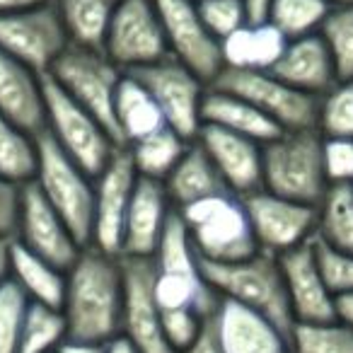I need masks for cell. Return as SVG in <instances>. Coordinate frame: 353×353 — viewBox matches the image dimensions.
<instances>
[{
    "mask_svg": "<svg viewBox=\"0 0 353 353\" xmlns=\"http://www.w3.org/2000/svg\"><path fill=\"white\" fill-rule=\"evenodd\" d=\"M61 312L68 339L109 341L121 334L123 322V266L121 256L97 247H83L65 271V295Z\"/></svg>",
    "mask_w": 353,
    "mask_h": 353,
    "instance_id": "6da1fadb",
    "label": "cell"
},
{
    "mask_svg": "<svg viewBox=\"0 0 353 353\" xmlns=\"http://www.w3.org/2000/svg\"><path fill=\"white\" fill-rule=\"evenodd\" d=\"M261 189L300 203L319 206L329 189L317 128L281 131L261 143Z\"/></svg>",
    "mask_w": 353,
    "mask_h": 353,
    "instance_id": "7a4b0ae2",
    "label": "cell"
},
{
    "mask_svg": "<svg viewBox=\"0 0 353 353\" xmlns=\"http://www.w3.org/2000/svg\"><path fill=\"white\" fill-rule=\"evenodd\" d=\"M199 266L218 298H230L256 310L279 324L290 339L293 312H290L279 256L264 250L240 261H208L199 256Z\"/></svg>",
    "mask_w": 353,
    "mask_h": 353,
    "instance_id": "3957f363",
    "label": "cell"
},
{
    "mask_svg": "<svg viewBox=\"0 0 353 353\" xmlns=\"http://www.w3.org/2000/svg\"><path fill=\"white\" fill-rule=\"evenodd\" d=\"M37 152H39V165H37L34 184L46 196V201L59 211L78 245L90 247L94 216V176H90L78 162L70 160L46 128L37 133Z\"/></svg>",
    "mask_w": 353,
    "mask_h": 353,
    "instance_id": "277c9868",
    "label": "cell"
},
{
    "mask_svg": "<svg viewBox=\"0 0 353 353\" xmlns=\"http://www.w3.org/2000/svg\"><path fill=\"white\" fill-rule=\"evenodd\" d=\"M176 213L182 216L194 250L201 259L240 261L259 252L242 199L235 194H216L189 203Z\"/></svg>",
    "mask_w": 353,
    "mask_h": 353,
    "instance_id": "5b68a950",
    "label": "cell"
},
{
    "mask_svg": "<svg viewBox=\"0 0 353 353\" xmlns=\"http://www.w3.org/2000/svg\"><path fill=\"white\" fill-rule=\"evenodd\" d=\"M41 90H44L46 131H49V136L90 176H97L107 167V162L112 160L117 148L121 145L49 73L41 75Z\"/></svg>",
    "mask_w": 353,
    "mask_h": 353,
    "instance_id": "8992f818",
    "label": "cell"
},
{
    "mask_svg": "<svg viewBox=\"0 0 353 353\" xmlns=\"http://www.w3.org/2000/svg\"><path fill=\"white\" fill-rule=\"evenodd\" d=\"M49 75L80 104L85 107L123 148L114 119V97L123 70L104 51L88 46L68 44L63 54L54 61Z\"/></svg>",
    "mask_w": 353,
    "mask_h": 353,
    "instance_id": "52a82bcc",
    "label": "cell"
},
{
    "mask_svg": "<svg viewBox=\"0 0 353 353\" xmlns=\"http://www.w3.org/2000/svg\"><path fill=\"white\" fill-rule=\"evenodd\" d=\"M211 88L228 90V92L245 97L256 109H261L271 121L279 123L283 131L317 128L319 97L300 92L293 85L276 78L271 70L223 68L213 78Z\"/></svg>",
    "mask_w": 353,
    "mask_h": 353,
    "instance_id": "ba28073f",
    "label": "cell"
},
{
    "mask_svg": "<svg viewBox=\"0 0 353 353\" xmlns=\"http://www.w3.org/2000/svg\"><path fill=\"white\" fill-rule=\"evenodd\" d=\"M126 73H131L152 94L167 126L189 141L196 138L201 128V102L208 90L206 80L199 78L174 56H165L155 63L141 65Z\"/></svg>",
    "mask_w": 353,
    "mask_h": 353,
    "instance_id": "9c48e42d",
    "label": "cell"
},
{
    "mask_svg": "<svg viewBox=\"0 0 353 353\" xmlns=\"http://www.w3.org/2000/svg\"><path fill=\"white\" fill-rule=\"evenodd\" d=\"M70 44L56 3L30 10L0 12V51L44 75Z\"/></svg>",
    "mask_w": 353,
    "mask_h": 353,
    "instance_id": "30bf717a",
    "label": "cell"
},
{
    "mask_svg": "<svg viewBox=\"0 0 353 353\" xmlns=\"http://www.w3.org/2000/svg\"><path fill=\"white\" fill-rule=\"evenodd\" d=\"M240 199L256 245L269 254L279 256L293 247L305 245L317 232V206L279 196L266 189H256Z\"/></svg>",
    "mask_w": 353,
    "mask_h": 353,
    "instance_id": "8fae6325",
    "label": "cell"
},
{
    "mask_svg": "<svg viewBox=\"0 0 353 353\" xmlns=\"http://www.w3.org/2000/svg\"><path fill=\"white\" fill-rule=\"evenodd\" d=\"M102 51L126 73L170 56L155 0H121Z\"/></svg>",
    "mask_w": 353,
    "mask_h": 353,
    "instance_id": "7c38bea8",
    "label": "cell"
},
{
    "mask_svg": "<svg viewBox=\"0 0 353 353\" xmlns=\"http://www.w3.org/2000/svg\"><path fill=\"white\" fill-rule=\"evenodd\" d=\"M170 56L182 61L208 85L223 70L221 41L206 30L194 0H155Z\"/></svg>",
    "mask_w": 353,
    "mask_h": 353,
    "instance_id": "4fadbf2b",
    "label": "cell"
},
{
    "mask_svg": "<svg viewBox=\"0 0 353 353\" xmlns=\"http://www.w3.org/2000/svg\"><path fill=\"white\" fill-rule=\"evenodd\" d=\"M123 266V322L126 334L141 353H174L162 332V310L155 300L152 256H121Z\"/></svg>",
    "mask_w": 353,
    "mask_h": 353,
    "instance_id": "5bb4252c",
    "label": "cell"
},
{
    "mask_svg": "<svg viewBox=\"0 0 353 353\" xmlns=\"http://www.w3.org/2000/svg\"><path fill=\"white\" fill-rule=\"evenodd\" d=\"M136 176L138 172L126 145L117 148L107 167L94 176V216L90 245L107 254H121L123 221H126Z\"/></svg>",
    "mask_w": 353,
    "mask_h": 353,
    "instance_id": "9a60e30c",
    "label": "cell"
},
{
    "mask_svg": "<svg viewBox=\"0 0 353 353\" xmlns=\"http://www.w3.org/2000/svg\"><path fill=\"white\" fill-rule=\"evenodd\" d=\"M15 240L63 271L73 266V261L83 250L73 232L68 230L65 221L59 216V211L46 201V196L34 182L22 184L20 221H17Z\"/></svg>",
    "mask_w": 353,
    "mask_h": 353,
    "instance_id": "2e32d148",
    "label": "cell"
},
{
    "mask_svg": "<svg viewBox=\"0 0 353 353\" xmlns=\"http://www.w3.org/2000/svg\"><path fill=\"white\" fill-rule=\"evenodd\" d=\"M211 327L223 353H290V339L279 324L230 298L218 300Z\"/></svg>",
    "mask_w": 353,
    "mask_h": 353,
    "instance_id": "e0dca14e",
    "label": "cell"
},
{
    "mask_svg": "<svg viewBox=\"0 0 353 353\" xmlns=\"http://www.w3.org/2000/svg\"><path fill=\"white\" fill-rule=\"evenodd\" d=\"M194 141L206 150L225 187L235 196L261 189V143L216 123H201Z\"/></svg>",
    "mask_w": 353,
    "mask_h": 353,
    "instance_id": "ac0fdd59",
    "label": "cell"
},
{
    "mask_svg": "<svg viewBox=\"0 0 353 353\" xmlns=\"http://www.w3.org/2000/svg\"><path fill=\"white\" fill-rule=\"evenodd\" d=\"M312 240L279 254L283 285L288 293L290 312H293V324L334 319V295L327 288L322 271L317 266Z\"/></svg>",
    "mask_w": 353,
    "mask_h": 353,
    "instance_id": "d6986e66",
    "label": "cell"
},
{
    "mask_svg": "<svg viewBox=\"0 0 353 353\" xmlns=\"http://www.w3.org/2000/svg\"><path fill=\"white\" fill-rule=\"evenodd\" d=\"M174 213L165 184L150 176H136L126 221H123L121 254L119 256H152L162 240L167 221Z\"/></svg>",
    "mask_w": 353,
    "mask_h": 353,
    "instance_id": "ffe728a7",
    "label": "cell"
},
{
    "mask_svg": "<svg viewBox=\"0 0 353 353\" xmlns=\"http://www.w3.org/2000/svg\"><path fill=\"white\" fill-rule=\"evenodd\" d=\"M0 117L32 136L46 128L41 75L6 51H0Z\"/></svg>",
    "mask_w": 353,
    "mask_h": 353,
    "instance_id": "44dd1931",
    "label": "cell"
},
{
    "mask_svg": "<svg viewBox=\"0 0 353 353\" xmlns=\"http://www.w3.org/2000/svg\"><path fill=\"white\" fill-rule=\"evenodd\" d=\"M271 73L283 83L293 85L300 92L314 94V97H322L324 92H329L339 83L334 61L319 32L298 37V39H288L283 54L276 61Z\"/></svg>",
    "mask_w": 353,
    "mask_h": 353,
    "instance_id": "7402d4cb",
    "label": "cell"
},
{
    "mask_svg": "<svg viewBox=\"0 0 353 353\" xmlns=\"http://www.w3.org/2000/svg\"><path fill=\"white\" fill-rule=\"evenodd\" d=\"M201 123H216V126L247 136L256 143L271 141L283 131L279 123L271 121L261 109H256L245 97L228 92V90L211 88V85L201 102Z\"/></svg>",
    "mask_w": 353,
    "mask_h": 353,
    "instance_id": "603a6c76",
    "label": "cell"
},
{
    "mask_svg": "<svg viewBox=\"0 0 353 353\" xmlns=\"http://www.w3.org/2000/svg\"><path fill=\"white\" fill-rule=\"evenodd\" d=\"M288 39L269 20L247 22L240 30L221 39L223 68L271 70L281 59Z\"/></svg>",
    "mask_w": 353,
    "mask_h": 353,
    "instance_id": "cb8c5ba5",
    "label": "cell"
},
{
    "mask_svg": "<svg viewBox=\"0 0 353 353\" xmlns=\"http://www.w3.org/2000/svg\"><path fill=\"white\" fill-rule=\"evenodd\" d=\"M162 184H165V192L174 211L189 206V203L201 201V199L230 192L223 182V176L218 174L211 157L206 155V150L196 141H192L182 160L172 167V172L162 179Z\"/></svg>",
    "mask_w": 353,
    "mask_h": 353,
    "instance_id": "d4e9b609",
    "label": "cell"
},
{
    "mask_svg": "<svg viewBox=\"0 0 353 353\" xmlns=\"http://www.w3.org/2000/svg\"><path fill=\"white\" fill-rule=\"evenodd\" d=\"M10 279L20 285L22 293L32 303H41L59 310L63 305L65 271L54 266L51 261L41 259L34 252H30L15 237H12L10 245Z\"/></svg>",
    "mask_w": 353,
    "mask_h": 353,
    "instance_id": "484cf974",
    "label": "cell"
},
{
    "mask_svg": "<svg viewBox=\"0 0 353 353\" xmlns=\"http://www.w3.org/2000/svg\"><path fill=\"white\" fill-rule=\"evenodd\" d=\"M114 119H117L123 145L167 126L152 94L131 73H123L119 80L117 97H114Z\"/></svg>",
    "mask_w": 353,
    "mask_h": 353,
    "instance_id": "4316f807",
    "label": "cell"
},
{
    "mask_svg": "<svg viewBox=\"0 0 353 353\" xmlns=\"http://www.w3.org/2000/svg\"><path fill=\"white\" fill-rule=\"evenodd\" d=\"M70 37V44L99 49L104 46L109 22L121 0H54Z\"/></svg>",
    "mask_w": 353,
    "mask_h": 353,
    "instance_id": "83f0119b",
    "label": "cell"
},
{
    "mask_svg": "<svg viewBox=\"0 0 353 353\" xmlns=\"http://www.w3.org/2000/svg\"><path fill=\"white\" fill-rule=\"evenodd\" d=\"M189 145H192L189 138L176 133L174 128L162 126L157 131L148 133V136L138 138V141L128 143L126 150L131 155L138 174L162 182L172 172V167L182 160V155L187 152Z\"/></svg>",
    "mask_w": 353,
    "mask_h": 353,
    "instance_id": "f1b7e54d",
    "label": "cell"
},
{
    "mask_svg": "<svg viewBox=\"0 0 353 353\" xmlns=\"http://www.w3.org/2000/svg\"><path fill=\"white\" fill-rule=\"evenodd\" d=\"M317 240L353 254V187L334 184L317 206Z\"/></svg>",
    "mask_w": 353,
    "mask_h": 353,
    "instance_id": "f546056e",
    "label": "cell"
},
{
    "mask_svg": "<svg viewBox=\"0 0 353 353\" xmlns=\"http://www.w3.org/2000/svg\"><path fill=\"white\" fill-rule=\"evenodd\" d=\"M39 152L37 136L0 117V176L12 184L34 182Z\"/></svg>",
    "mask_w": 353,
    "mask_h": 353,
    "instance_id": "4dcf8cb0",
    "label": "cell"
},
{
    "mask_svg": "<svg viewBox=\"0 0 353 353\" xmlns=\"http://www.w3.org/2000/svg\"><path fill=\"white\" fill-rule=\"evenodd\" d=\"M68 336L65 317L59 307L27 303L20 327V353H54Z\"/></svg>",
    "mask_w": 353,
    "mask_h": 353,
    "instance_id": "1f68e13d",
    "label": "cell"
},
{
    "mask_svg": "<svg viewBox=\"0 0 353 353\" xmlns=\"http://www.w3.org/2000/svg\"><path fill=\"white\" fill-rule=\"evenodd\" d=\"M290 353H353V329L343 322H295L290 329Z\"/></svg>",
    "mask_w": 353,
    "mask_h": 353,
    "instance_id": "d6a6232c",
    "label": "cell"
},
{
    "mask_svg": "<svg viewBox=\"0 0 353 353\" xmlns=\"http://www.w3.org/2000/svg\"><path fill=\"white\" fill-rule=\"evenodd\" d=\"M334 6L327 0H271L266 20L283 32L285 39L314 34Z\"/></svg>",
    "mask_w": 353,
    "mask_h": 353,
    "instance_id": "836d02e7",
    "label": "cell"
},
{
    "mask_svg": "<svg viewBox=\"0 0 353 353\" xmlns=\"http://www.w3.org/2000/svg\"><path fill=\"white\" fill-rule=\"evenodd\" d=\"M339 80H353V6H334L319 25Z\"/></svg>",
    "mask_w": 353,
    "mask_h": 353,
    "instance_id": "e575fe53",
    "label": "cell"
},
{
    "mask_svg": "<svg viewBox=\"0 0 353 353\" xmlns=\"http://www.w3.org/2000/svg\"><path fill=\"white\" fill-rule=\"evenodd\" d=\"M317 131L324 138H353V80H339L319 97Z\"/></svg>",
    "mask_w": 353,
    "mask_h": 353,
    "instance_id": "d590c367",
    "label": "cell"
},
{
    "mask_svg": "<svg viewBox=\"0 0 353 353\" xmlns=\"http://www.w3.org/2000/svg\"><path fill=\"white\" fill-rule=\"evenodd\" d=\"M27 298L12 279L0 283V353H20V327Z\"/></svg>",
    "mask_w": 353,
    "mask_h": 353,
    "instance_id": "8d00e7d4",
    "label": "cell"
},
{
    "mask_svg": "<svg viewBox=\"0 0 353 353\" xmlns=\"http://www.w3.org/2000/svg\"><path fill=\"white\" fill-rule=\"evenodd\" d=\"M194 3H196L199 17L203 20L206 30L218 41L250 22L245 0H194Z\"/></svg>",
    "mask_w": 353,
    "mask_h": 353,
    "instance_id": "74e56055",
    "label": "cell"
},
{
    "mask_svg": "<svg viewBox=\"0 0 353 353\" xmlns=\"http://www.w3.org/2000/svg\"><path fill=\"white\" fill-rule=\"evenodd\" d=\"M314 256H317V266L322 271V279L332 295L351 293L353 290V254L334 247L324 245L322 240L314 237L312 240Z\"/></svg>",
    "mask_w": 353,
    "mask_h": 353,
    "instance_id": "f35d334b",
    "label": "cell"
},
{
    "mask_svg": "<svg viewBox=\"0 0 353 353\" xmlns=\"http://www.w3.org/2000/svg\"><path fill=\"white\" fill-rule=\"evenodd\" d=\"M206 319L196 310H162V332L174 353H182L196 341Z\"/></svg>",
    "mask_w": 353,
    "mask_h": 353,
    "instance_id": "ab89813d",
    "label": "cell"
},
{
    "mask_svg": "<svg viewBox=\"0 0 353 353\" xmlns=\"http://www.w3.org/2000/svg\"><path fill=\"white\" fill-rule=\"evenodd\" d=\"M322 165L329 187L351 184L353 187V138L322 136Z\"/></svg>",
    "mask_w": 353,
    "mask_h": 353,
    "instance_id": "60d3db41",
    "label": "cell"
},
{
    "mask_svg": "<svg viewBox=\"0 0 353 353\" xmlns=\"http://www.w3.org/2000/svg\"><path fill=\"white\" fill-rule=\"evenodd\" d=\"M22 187L0 176V237H15L20 221Z\"/></svg>",
    "mask_w": 353,
    "mask_h": 353,
    "instance_id": "b9f144b4",
    "label": "cell"
},
{
    "mask_svg": "<svg viewBox=\"0 0 353 353\" xmlns=\"http://www.w3.org/2000/svg\"><path fill=\"white\" fill-rule=\"evenodd\" d=\"M182 353H223L221 346H218L216 334H213L211 317L206 319V324H203V329H201V334L196 336V341H194L189 348H184Z\"/></svg>",
    "mask_w": 353,
    "mask_h": 353,
    "instance_id": "7bdbcfd3",
    "label": "cell"
},
{
    "mask_svg": "<svg viewBox=\"0 0 353 353\" xmlns=\"http://www.w3.org/2000/svg\"><path fill=\"white\" fill-rule=\"evenodd\" d=\"M334 317L353 329V290L351 293L334 295Z\"/></svg>",
    "mask_w": 353,
    "mask_h": 353,
    "instance_id": "ee69618b",
    "label": "cell"
},
{
    "mask_svg": "<svg viewBox=\"0 0 353 353\" xmlns=\"http://www.w3.org/2000/svg\"><path fill=\"white\" fill-rule=\"evenodd\" d=\"M54 353H104V343L99 341H80V339H68L56 348Z\"/></svg>",
    "mask_w": 353,
    "mask_h": 353,
    "instance_id": "f6af8a7d",
    "label": "cell"
},
{
    "mask_svg": "<svg viewBox=\"0 0 353 353\" xmlns=\"http://www.w3.org/2000/svg\"><path fill=\"white\" fill-rule=\"evenodd\" d=\"M104 353H141V351H138V346L126 334H117L114 339L104 341Z\"/></svg>",
    "mask_w": 353,
    "mask_h": 353,
    "instance_id": "bcb514c9",
    "label": "cell"
},
{
    "mask_svg": "<svg viewBox=\"0 0 353 353\" xmlns=\"http://www.w3.org/2000/svg\"><path fill=\"white\" fill-rule=\"evenodd\" d=\"M271 0H245L247 8V20L250 22H264L266 12H269Z\"/></svg>",
    "mask_w": 353,
    "mask_h": 353,
    "instance_id": "7dc6e473",
    "label": "cell"
},
{
    "mask_svg": "<svg viewBox=\"0 0 353 353\" xmlns=\"http://www.w3.org/2000/svg\"><path fill=\"white\" fill-rule=\"evenodd\" d=\"M10 245L12 237H0V283L10 279Z\"/></svg>",
    "mask_w": 353,
    "mask_h": 353,
    "instance_id": "c3c4849f",
    "label": "cell"
},
{
    "mask_svg": "<svg viewBox=\"0 0 353 353\" xmlns=\"http://www.w3.org/2000/svg\"><path fill=\"white\" fill-rule=\"evenodd\" d=\"M54 0H0V12H15V10H30V8H39Z\"/></svg>",
    "mask_w": 353,
    "mask_h": 353,
    "instance_id": "681fc988",
    "label": "cell"
},
{
    "mask_svg": "<svg viewBox=\"0 0 353 353\" xmlns=\"http://www.w3.org/2000/svg\"><path fill=\"white\" fill-rule=\"evenodd\" d=\"M329 6H353V0H327Z\"/></svg>",
    "mask_w": 353,
    "mask_h": 353,
    "instance_id": "f907efd6",
    "label": "cell"
}]
</instances>
